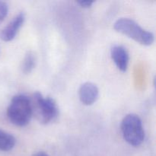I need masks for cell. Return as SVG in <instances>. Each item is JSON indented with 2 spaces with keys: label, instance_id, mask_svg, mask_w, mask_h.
I'll list each match as a JSON object with an SVG mask.
<instances>
[{
  "label": "cell",
  "instance_id": "obj_5",
  "mask_svg": "<svg viewBox=\"0 0 156 156\" xmlns=\"http://www.w3.org/2000/svg\"><path fill=\"white\" fill-rule=\"evenodd\" d=\"M24 21H25V15L24 12L18 13L2 30L1 33H0V38L5 42L12 41L16 37L20 28L22 27Z\"/></svg>",
  "mask_w": 156,
  "mask_h": 156
},
{
  "label": "cell",
  "instance_id": "obj_8",
  "mask_svg": "<svg viewBox=\"0 0 156 156\" xmlns=\"http://www.w3.org/2000/svg\"><path fill=\"white\" fill-rule=\"evenodd\" d=\"M16 140L12 134L0 129V151L9 152L15 146Z\"/></svg>",
  "mask_w": 156,
  "mask_h": 156
},
{
  "label": "cell",
  "instance_id": "obj_11",
  "mask_svg": "<svg viewBox=\"0 0 156 156\" xmlns=\"http://www.w3.org/2000/svg\"><path fill=\"white\" fill-rule=\"evenodd\" d=\"M78 4L81 6V7L84 8V9H88V8L91 7L92 5L94 4V1H80L78 2Z\"/></svg>",
  "mask_w": 156,
  "mask_h": 156
},
{
  "label": "cell",
  "instance_id": "obj_7",
  "mask_svg": "<svg viewBox=\"0 0 156 156\" xmlns=\"http://www.w3.org/2000/svg\"><path fill=\"white\" fill-rule=\"evenodd\" d=\"M111 56L117 69L123 73L126 72L129 62L127 50L123 46L115 45L111 48Z\"/></svg>",
  "mask_w": 156,
  "mask_h": 156
},
{
  "label": "cell",
  "instance_id": "obj_4",
  "mask_svg": "<svg viewBox=\"0 0 156 156\" xmlns=\"http://www.w3.org/2000/svg\"><path fill=\"white\" fill-rule=\"evenodd\" d=\"M122 135L125 141L130 146L137 147L145 140V130L140 117L135 114L125 116L120 124Z\"/></svg>",
  "mask_w": 156,
  "mask_h": 156
},
{
  "label": "cell",
  "instance_id": "obj_10",
  "mask_svg": "<svg viewBox=\"0 0 156 156\" xmlns=\"http://www.w3.org/2000/svg\"><path fill=\"white\" fill-rule=\"evenodd\" d=\"M8 12H9V6L7 3L0 1V24L7 16Z\"/></svg>",
  "mask_w": 156,
  "mask_h": 156
},
{
  "label": "cell",
  "instance_id": "obj_3",
  "mask_svg": "<svg viewBox=\"0 0 156 156\" xmlns=\"http://www.w3.org/2000/svg\"><path fill=\"white\" fill-rule=\"evenodd\" d=\"M33 114L40 123L47 124L56 120L59 115V108L53 98L44 97L38 91L35 92L30 99Z\"/></svg>",
  "mask_w": 156,
  "mask_h": 156
},
{
  "label": "cell",
  "instance_id": "obj_9",
  "mask_svg": "<svg viewBox=\"0 0 156 156\" xmlns=\"http://www.w3.org/2000/svg\"><path fill=\"white\" fill-rule=\"evenodd\" d=\"M36 66V56L31 51L27 52L23 59L21 64V71L24 74H29L33 71Z\"/></svg>",
  "mask_w": 156,
  "mask_h": 156
},
{
  "label": "cell",
  "instance_id": "obj_2",
  "mask_svg": "<svg viewBox=\"0 0 156 156\" xmlns=\"http://www.w3.org/2000/svg\"><path fill=\"white\" fill-rule=\"evenodd\" d=\"M114 28L116 31L126 35L142 45H152L155 40V36L152 32L145 30L130 18H119L114 23Z\"/></svg>",
  "mask_w": 156,
  "mask_h": 156
},
{
  "label": "cell",
  "instance_id": "obj_12",
  "mask_svg": "<svg viewBox=\"0 0 156 156\" xmlns=\"http://www.w3.org/2000/svg\"><path fill=\"white\" fill-rule=\"evenodd\" d=\"M33 156H49V155H47V153H45V152H37V153H36L35 155H34Z\"/></svg>",
  "mask_w": 156,
  "mask_h": 156
},
{
  "label": "cell",
  "instance_id": "obj_1",
  "mask_svg": "<svg viewBox=\"0 0 156 156\" xmlns=\"http://www.w3.org/2000/svg\"><path fill=\"white\" fill-rule=\"evenodd\" d=\"M32 116L30 99L24 94L14 96L7 108V117L9 121L17 126H25L30 123Z\"/></svg>",
  "mask_w": 156,
  "mask_h": 156
},
{
  "label": "cell",
  "instance_id": "obj_6",
  "mask_svg": "<svg viewBox=\"0 0 156 156\" xmlns=\"http://www.w3.org/2000/svg\"><path fill=\"white\" fill-rule=\"evenodd\" d=\"M79 97L83 105L86 106L92 105L97 101L99 97L98 88L92 82H85L79 88Z\"/></svg>",
  "mask_w": 156,
  "mask_h": 156
}]
</instances>
